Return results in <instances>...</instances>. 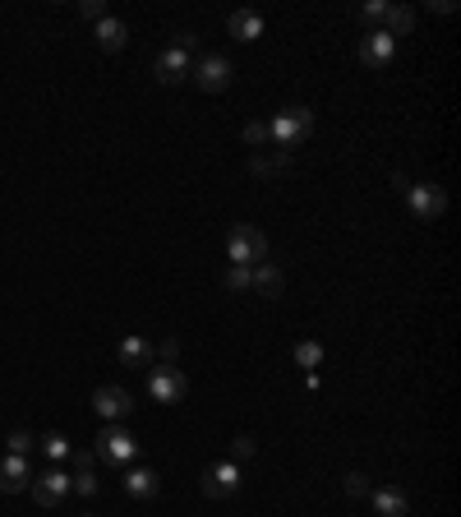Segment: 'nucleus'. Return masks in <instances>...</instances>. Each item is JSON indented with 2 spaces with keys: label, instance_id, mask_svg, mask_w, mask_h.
<instances>
[{
  "label": "nucleus",
  "instance_id": "nucleus-1",
  "mask_svg": "<svg viewBox=\"0 0 461 517\" xmlns=\"http://www.w3.org/2000/svg\"><path fill=\"white\" fill-rule=\"evenodd\" d=\"M309 134H314V112L309 106H286V112H277L273 121H268V144H277L282 153L300 148Z\"/></svg>",
  "mask_w": 461,
  "mask_h": 517
},
{
  "label": "nucleus",
  "instance_id": "nucleus-2",
  "mask_svg": "<svg viewBox=\"0 0 461 517\" xmlns=\"http://www.w3.org/2000/svg\"><path fill=\"white\" fill-rule=\"evenodd\" d=\"M226 259H231V268H254V263H263V259H268V236H263L259 227H250V222H235V227L226 231Z\"/></svg>",
  "mask_w": 461,
  "mask_h": 517
},
{
  "label": "nucleus",
  "instance_id": "nucleus-3",
  "mask_svg": "<svg viewBox=\"0 0 461 517\" xmlns=\"http://www.w3.org/2000/svg\"><path fill=\"white\" fill-rule=\"evenodd\" d=\"M406 208H411L416 222H439L448 213V189L433 180H411L406 185Z\"/></svg>",
  "mask_w": 461,
  "mask_h": 517
},
{
  "label": "nucleus",
  "instance_id": "nucleus-4",
  "mask_svg": "<svg viewBox=\"0 0 461 517\" xmlns=\"http://www.w3.org/2000/svg\"><path fill=\"white\" fill-rule=\"evenodd\" d=\"M106 467H129L134 457H139V439L125 429V425H102V434H97V448H93Z\"/></svg>",
  "mask_w": 461,
  "mask_h": 517
},
{
  "label": "nucleus",
  "instance_id": "nucleus-5",
  "mask_svg": "<svg viewBox=\"0 0 461 517\" xmlns=\"http://www.w3.org/2000/svg\"><path fill=\"white\" fill-rule=\"evenodd\" d=\"M185 393H189V379H185L180 365H161V361H157V365L148 370V397H152V402L176 406Z\"/></svg>",
  "mask_w": 461,
  "mask_h": 517
},
{
  "label": "nucleus",
  "instance_id": "nucleus-6",
  "mask_svg": "<svg viewBox=\"0 0 461 517\" xmlns=\"http://www.w3.org/2000/svg\"><path fill=\"white\" fill-rule=\"evenodd\" d=\"M93 406H97V416H102V425H120L125 416H134V393L129 388H120V384H102L97 393H93Z\"/></svg>",
  "mask_w": 461,
  "mask_h": 517
},
{
  "label": "nucleus",
  "instance_id": "nucleus-7",
  "mask_svg": "<svg viewBox=\"0 0 461 517\" xmlns=\"http://www.w3.org/2000/svg\"><path fill=\"white\" fill-rule=\"evenodd\" d=\"M152 74H157V84H185V79L194 74V56L180 51V46H167V51L152 61Z\"/></svg>",
  "mask_w": 461,
  "mask_h": 517
},
{
  "label": "nucleus",
  "instance_id": "nucleus-8",
  "mask_svg": "<svg viewBox=\"0 0 461 517\" xmlns=\"http://www.w3.org/2000/svg\"><path fill=\"white\" fill-rule=\"evenodd\" d=\"M392 56H397V38H388L383 29H374V33L360 38V65H369V70H388Z\"/></svg>",
  "mask_w": 461,
  "mask_h": 517
},
{
  "label": "nucleus",
  "instance_id": "nucleus-9",
  "mask_svg": "<svg viewBox=\"0 0 461 517\" xmlns=\"http://www.w3.org/2000/svg\"><path fill=\"white\" fill-rule=\"evenodd\" d=\"M189 79H194L203 93H222V88L231 84V61H226V56H199Z\"/></svg>",
  "mask_w": 461,
  "mask_h": 517
},
{
  "label": "nucleus",
  "instance_id": "nucleus-10",
  "mask_svg": "<svg viewBox=\"0 0 461 517\" xmlns=\"http://www.w3.org/2000/svg\"><path fill=\"white\" fill-rule=\"evenodd\" d=\"M33 499L42 504V508H56V504H65V495H70V476L61 471V467H46L42 476H33Z\"/></svg>",
  "mask_w": 461,
  "mask_h": 517
},
{
  "label": "nucleus",
  "instance_id": "nucleus-11",
  "mask_svg": "<svg viewBox=\"0 0 461 517\" xmlns=\"http://www.w3.org/2000/svg\"><path fill=\"white\" fill-rule=\"evenodd\" d=\"M240 489V467L235 462H217V467L203 471V495L208 499H231Z\"/></svg>",
  "mask_w": 461,
  "mask_h": 517
},
{
  "label": "nucleus",
  "instance_id": "nucleus-12",
  "mask_svg": "<svg viewBox=\"0 0 461 517\" xmlns=\"http://www.w3.org/2000/svg\"><path fill=\"white\" fill-rule=\"evenodd\" d=\"M116 356H120V365H125V370H152V365H157L152 342H148V338H139V333H129V338L116 346Z\"/></svg>",
  "mask_w": 461,
  "mask_h": 517
},
{
  "label": "nucleus",
  "instance_id": "nucleus-13",
  "mask_svg": "<svg viewBox=\"0 0 461 517\" xmlns=\"http://www.w3.org/2000/svg\"><path fill=\"white\" fill-rule=\"evenodd\" d=\"M250 291H259L263 301H277V296L286 291L282 268H277V263H254V268H250Z\"/></svg>",
  "mask_w": 461,
  "mask_h": 517
},
{
  "label": "nucleus",
  "instance_id": "nucleus-14",
  "mask_svg": "<svg viewBox=\"0 0 461 517\" xmlns=\"http://www.w3.org/2000/svg\"><path fill=\"white\" fill-rule=\"evenodd\" d=\"M369 499H374V513H378V517H406V513H411V499H406V489H397V485L369 489Z\"/></svg>",
  "mask_w": 461,
  "mask_h": 517
},
{
  "label": "nucleus",
  "instance_id": "nucleus-15",
  "mask_svg": "<svg viewBox=\"0 0 461 517\" xmlns=\"http://www.w3.org/2000/svg\"><path fill=\"white\" fill-rule=\"evenodd\" d=\"M29 485H33L29 457H10L5 453V462H0V489H5V495H19V489H29Z\"/></svg>",
  "mask_w": 461,
  "mask_h": 517
},
{
  "label": "nucleus",
  "instance_id": "nucleus-16",
  "mask_svg": "<svg viewBox=\"0 0 461 517\" xmlns=\"http://www.w3.org/2000/svg\"><path fill=\"white\" fill-rule=\"evenodd\" d=\"M226 29H231L235 42H259V38H263V14H254V10H235V14L226 19Z\"/></svg>",
  "mask_w": 461,
  "mask_h": 517
},
{
  "label": "nucleus",
  "instance_id": "nucleus-17",
  "mask_svg": "<svg viewBox=\"0 0 461 517\" xmlns=\"http://www.w3.org/2000/svg\"><path fill=\"white\" fill-rule=\"evenodd\" d=\"M157 489H161L157 471H148V467H129V471H125V495H129V499H152Z\"/></svg>",
  "mask_w": 461,
  "mask_h": 517
},
{
  "label": "nucleus",
  "instance_id": "nucleus-18",
  "mask_svg": "<svg viewBox=\"0 0 461 517\" xmlns=\"http://www.w3.org/2000/svg\"><path fill=\"white\" fill-rule=\"evenodd\" d=\"M93 38H97V46H102V51H120V46L129 42V29H125L120 19H111V14H106V19L97 23V33H93Z\"/></svg>",
  "mask_w": 461,
  "mask_h": 517
},
{
  "label": "nucleus",
  "instance_id": "nucleus-19",
  "mask_svg": "<svg viewBox=\"0 0 461 517\" xmlns=\"http://www.w3.org/2000/svg\"><path fill=\"white\" fill-rule=\"evenodd\" d=\"M416 29V10L411 5H388V14H383V33L388 38H406Z\"/></svg>",
  "mask_w": 461,
  "mask_h": 517
},
{
  "label": "nucleus",
  "instance_id": "nucleus-20",
  "mask_svg": "<svg viewBox=\"0 0 461 517\" xmlns=\"http://www.w3.org/2000/svg\"><path fill=\"white\" fill-rule=\"evenodd\" d=\"M295 365L314 374L323 365V342H295Z\"/></svg>",
  "mask_w": 461,
  "mask_h": 517
},
{
  "label": "nucleus",
  "instance_id": "nucleus-21",
  "mask_svg": "<svg viewBox=\"0 0 461 517\" xmlns=\"http://www.w3.org/2000/svg\"><path fill=\"white\" fill-rule=\"evenodd\" d=\"M5 448H10V457H29L33 448H37V439L29 429H10V439H5Z\"/></svg>",
  "mask_w": 461,
  "mask_h": 517
},
{
  "label": "nucleus",
  "instance_id": "nucleus-22",
  "mask_svg": "<svg viewBox=\"0 0 461 517\" xmlns=\"http://www.w3.org/2000/svg\"><path fill=\"white\" fill-rule=\"evenodd\" d=\"M42 444V453L51 457V462H65L74 448H70V439H65V434H46V439H37Z\"/></svg>",
  "mask_w": 461,
  "mask_h": 517
},
{
  "label": "nucleus",
  "instance_id": "nucleus-23",
  "mask_svg": "<svg viewBox=\"0 0 461 517\" xmlns=\"http://www.w3.org/2000/svg\"><path fill=\"white\" fill-rule=\"evenodd\" d=\"M383 14H388V5H383V0H365V5H360V23H365L369 33L378 29V23H383Z\"/></svg>",
  "mask_w": 461,
  "mask_h": 517
},
{
  "label": "nucleus",
  "instance_id": "nucleus-24",
  "mask_svg": "<svg viewBox=\"0 0 461 517\" xmlns=\"http://www.w3.org/2000/svg\"><path fill=\"white\" fill-rule=\"evenodd\" d=\"M240 139H245L250 148H263V144H268V121H245V129H240Z\"/></svg>",
  "mask_w": 461,
  "mask_h": 517
},
{
  "label": "nucleus",
  "instance_id": "nucleus-25",
  "mask_svg": "<svg viewBox=\"0 0 461 517\" xmlns=\"http://www.w3.org/2000/svg\"><path fill=\"white\" fill-rule=\"evenodd\" d=\"M254 453H259V444L250 439V434H235V439H231V462H235V467H240L245 457H254Z\"/></svg>",
  "mask_w": 461,
  "mask_h": 517
},
{
  "label": "nucleus",
  "instance_id": "nucleus-26",
  "mask_svg": "<svg viewBox=\"0 0 461 517\" xmlns=\"http://www.w3.org/2000/svg\"><path fill=\"white\" fill-rule=\"evenodd\" d=\"M152 356H157L161 365H176V361H180V338H161Z\"/></svg>",
  "mask_w": 461,
  "mask_h": 517
},
{
  "label": "nucleus",
  "instance_id": "nucleus-27",
  "mask_svg": "<svg viewBox=\"0 0 461 517\" xmlns=\"http://www.w3.org/2000/svg\"><path fill=\"white\" fill-rule=\"evenodd\" d=\"M70 489H74V495H84V499H93L97 495V476L93 471H78V476H70Z\"/></svg>",
  "mask_w": 461,
  "mask_h": 517
},
{
  "label": "nucleus",
  "instance_id": "nucleus-28",
  "mask_svg": "<svg viewBox=\"0 0 461 517\" xmlns=\"http://www.w3.org/2000/svg\"><path fill=\"white\" fill-rule=\"evenodd\" d=\"M369 489H374V485H369L365 471H350V476H346V495H350V499H365Z\"/></svg>",
  "mask_w": 461,
  "mask_h": 517
},
{
  "label": "nucleus",
  "instance_id": "nucleus-29",
  "mask_svg": "<svg viewBox=\"0 0 461 517\" xmlns=\"http://www.w3.org/2000/svg\"><path fill=\"white\" fill-rule=\"evenodd\" d=\"M250 171H254L259 180H268V176L277 171V162H273V157H259V153H254V157H250Z\"/></svg>",
  "mask_w": 461,
  "mask_h": 517
},
{
  "label": "nucleus",
  "instance_id": "nucleus-30",
  "mask_svg": "<svg viewBox=\"0 0 461 517\" xmlns=\"http://www.w3.org/2000/svg\"><path fill=\"white\" fill-rule=\"evenodd\" d=\"M226 291H250V268H231V273H226Z\"/></svg>",
  "mask_w": 461,
  "mask_h": 517
},
{
  "label": "nucleus",
  "instance_id": "nucleus-31",
  "mask_svg": "<svg viewBox=\"0 0 461 517\" xmlns=\"http://www.w3.org/2000/svg\"><path fill=\"white\" fill-rule=\"evenodd\" d=\"M78 10H84V19L102 23V19H106V0H84V5H78Z\"/></svg>",
  "mask_w": 461,
  "mask_h": 517
},
{
  "label": "nucleus",
  "instance_id": "nucleus-32",
  "mask_svg": "<svg viewBox=\"0 0 461 517\" xmlns=\"http://www.w3.org/2000/svg\"><path fill=\"white\" fill-rule=\"evenodd\" d=\"M171 46H180V51H189L194 56V46H199V33H176V42Z\"/></svg>",
  "mask_w": 461,
  "mask_h": 517
},
{
  "label": "nucleus",
  "instance_id": "nucleus-33",
  "mask_svg": "<svg viewBox=\"0 0 461 517\" xmlns=\"http://www.w3.org/2000/svg\"><path fill=\"white\" fill-rule=\"evenodd\" d=\"M70 457H74L78 471H93V457H97V453H70Z\"/></svg>",
  "mask_w": 461,
  "mask_h": 517
},
{
  "label": "nucleus",
  "instance_id": "nucleus-34",
  "mask_svg": "<svg viewBox=\"0 0 461 517\" xmlns=\"http://www.w3.org/2000/svg\"><path fill=\"white\" fill-rule=\"evenodd\" d=\"M78 517H97V513H78Z\"/></svg>",
  "mask_w": 461,
  "mask_h": 517
}]
</instances>
